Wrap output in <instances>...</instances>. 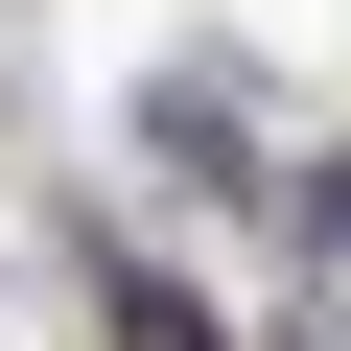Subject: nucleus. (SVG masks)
<instances>
[{
    "mask_svg": "<svg viewBox=\"0 0 351 351\" xmlns=\"http://www.w3.org/2000/svg\"><path fill=\"white\" fill-rule=\"evenodd\" d=\"M117 351H211V328H188V304H164V281L117 258Z\"/></svg>",
    "mask_w": 351,
    "mask_h": 351,
    "instance_id": "f257e3e1",
    "label": "nucleus"
}]
</instances>
